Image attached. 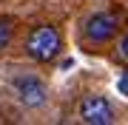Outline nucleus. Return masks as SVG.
Segmentation results:
<instances>
[{"instance_id": "nucleus-1", "label": "nucleus", "mask_w": 128, "mask_h": 125, "mask_svg": "<svg viewBox=\"0 0 128 125\" xmlns=\"http://www.w3.org/2000/svg\"><path fill=\"white\" fill-rule=\"evenodd\" d=\"M63 48V37L54 26H37L32 28V34L26 37V54L34 63H48L54 60Z\"/></svg>"}, {"instance_id": "nucleus-2", "label": "nucleus", "mask_w": 128, "mask_h": 125, "mask_svg": "<svg viewBox=\"0 0 128 125\" xmlns=\"http://www.w3.org/2000/svg\"><path fill=\"white\" fill-rule=\"evenodd\" d=\"M114 34H117V14H111V11H94L82 26V37L94 46L108 43Z\"/></svg>"}, {"instance_id": "nucleus-3", "label": "nucleus", "mask_w": 128, "mask_h": 125, "mask_svg": "<svg viewBox=\"0 0 128 125\" xmlns=\"http://www.w3.org/2000/svg\"><path fill=\"white\" fill-rule=\"evenodd\" d=\"M80 120L86 125H111L117 117H114V108H111V102L105 97L88 94V97L80 102Z\"/></svg>"}, {"instance_id": "nucleus-4", "label": "nucleus", "mask_w": 128, "mask_h": 125, "mask_svg": "<svg viewBox=\"0 0 128 125\" xmlns=\"http://www.w3.org/2000/svg\"><path fill=\"white\" fill-rule=\"evenodd\" d=\"M14 94H17V100L23 102L26 108H43V105H46V100H48L46 83L37 80V77H32V74L14 80Z\"/></svg>"}, {"instance_id": "nucleus-5", "label": "nucleus", "mask_w": 128, "mask_h": 125, "mask_svg": "<svg viewBox=\"0 0 128 125\" xmlns=\"http://www.w3.org/2000/svg\"><path fill=\"white\" fill-rule=\"evenodd\" d=\"M9 43H12V20L0 17V51L9 46Z\"/></svg>"}, {"instance_id": "nucleus-6", "label": "nucleus", "mask_w": 128, "mask_h": 125, "mask_svg": "<svg viewBox=\"0 0 128 125\" xmlns=\"http://www.w3.org/2000/svg\"><path fill=\"white\" fill-rule=\"evenodd\" d=\"M120 57H122V60H128V31H125V37L120 40Z\"/></svg>"}, {"instance_id": "nucleus-7", "label": "nucleus", "mask_w": 128, "mask_h": 125, "mask_svg": "<svg viewBox=\"0 0 128 125\" xmlns=\"http://www.w3.org/2000/svg\"><path fill=\"white\" fill-rule=\"evenodd\" d=\"M120 91H122V94H128V71L120 77Z\"/></svg>"}]
</instances>
